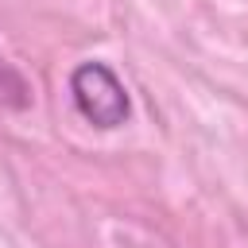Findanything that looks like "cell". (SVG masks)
I'll list each match as a JSON object with an SVG mask.
<instances>
[{
  "label": "cell",
  "instance_id": "cell-1",
  "mask_svg": "<svg viewBox=\"0 0 248 248\" xmlns=\"http://www.w3.org/2000/svg\"><path fill=\"white\" fill-rule=\"evenodd\" d=\"M70 97H74V108L93 128H120L132 112L124 81L105 62H81L70 74Z\"/></svg>",
  "mask_w": 248,
  "mask_h": 248
}]
</instances>
